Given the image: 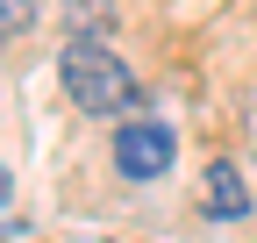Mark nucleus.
Masks as SVG:
<instances>
[{"label":"nucleus","mask_w":257,"mask_h":243,"mask_svg":"<svg viewBox=\"0 0 257 243\" xmlns=\"http://www.w3.org/2000/svg\"><path fill=\"white\" fill-rule=\"evenodd\" d=\"M57 79H64V93H72V107H86V114H128L136 107V72L121 65V57L100 43V36H72L57 50Z\"/></svg>","instance_id":"obj_1"},{"label":"nucleus","mask_w":257,"mask_h":243,"mask_svg":"<svg viewBox=\"0 0 257 243\" xmlns=\"http://www.w3.org/2000/svg\"><path fill=\"white\" fill-rule=\"evenodd\" d=\"M179 158V136H172V122H157V114H136V122H121L114 129V172L128 179V186H150V179H165Z\"/></svg>","instance_id":"obj_2"},{"label":"nucleus","mask_w":257,"mask_h":243,"mask_svg":"<svg viewBox=\"0 0 257 243\" xmlns=\"http://www.w3.org/2000/svg\"><path fill=\"white\" fill-rule=\"evenodd\" d=\"M200 207H207L214 222H243V215H250V179H243L229 158H214L207 179H200Z\"/></svg>","instance_id":"obj_3"},{"label":"nucleus","mask_w":257,"mask_h":243,"mask_svg":"<svg viewBox=\"0 0 257 243\" xmlns=\"http://www.w3.org/2000/svg\"><path fill=\"white\" fill-rule=\"evenodd\" d=\"M29 22H36V0H0V36H15Z\"/></svg>","instance_id":"obj_4"},{"label":"nucleus","mask_w":257,"mask_h":243,"mask_svg":"<svg viewBox=\"0 0 257 243\" xmlns=\"http://www.w3.org/2000/svg\"><path fill=\"white\" fill-rule=\"evenodd\" d=\"M8 200H15V172L0 165V207H8Z\"/></svg>","instance_id":"obj_5"},{"label":"nucleus","mask_w":257,"mask_h":243,"mask_svg":"<svg viewBox=\"0 0 257 243\" xmlns=\"http://www.w3.org/2000/svg\"><path fill=\"white\" fill-rule=\"evenodd\" d=\"M15 236H22V229H0V243H15Z\"/></svg>","instance_id":"obj_6"}]
</instances>
